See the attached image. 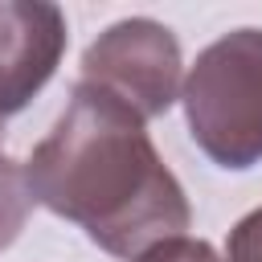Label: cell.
<instances>
[{
  "label": "cell",
  "instance_id": "cell-1",
  "mask_svg": "<svg viewBox=\"0 0 262 262\" xmlns=\"http://www.w3.org/2000/svg\"><path fill=\"white\" fill-rule=\"evenodd\" d=\"M33 205L74 221L98 250L135 262L192 221L184 184L156 151L147 123L115 94L78 82L49 135L29 151Z\"/></svg>",
  "mask_w": 262,
  "mask_h": 262
},
{
  "label": "cell",
  "instance_id": "cell-2",
  "mask_svg": "<svg viewBox=\"0 0 262 262\" xmlns=\"http://www.w3.org/2000/svg\"><path fill=\"white\" fill-rule=\"evenodd\" d=\"M184 119L192 143L225 172L262 164V29H233L188 66Z\"/></svg>",
  "mask_w": 262,
  "mask_h": 262
},
{
  "label": "cell",
  "instance_id": "cell-3",
  "mask_svg": "<svg viewBox=\"0 0 262 262\" xmlns=\"http://www.w3.org/2000/svg\"><path fill=\"white\" fill-rule=\"evenodd\" d=\"M180 70H184L180 41L168 25L151 16H123L86 45L78 82L115 94L147 123L168 115L172 102L180 98L184 90Z\"/></svg>",
  "mask_w": 262,
  "mask_h": 262
},
{
  "label": "cell",
  "instance_id": "cell-4",
  "mask_svg": "<svg viewBox=\"0 0 262 262\" xmlns=\"http://www.w3.org/2000/svg\"><path fill=\"white\" fill-rule=\"evenodd\" d=\"M66 12L49 0H0V115L25 111L66 57Z\"/></svg>",
  "mask_w": 262,
  "mask_h": 262
},
{
  "label": "cell",
  "instance_id": "cell-5",
  "mask_svg": "<svg viewBox=\"0 0 262 262\" xmlns=\"http://www.w3.org/2000/svg\"><path fill=\"white\" fill-rule=\"evenodd\" d=\"M33 213V192L25 180V164L4 156V115H0V254L20 237Z\"/></svg>",
  "mask_w": 262,
  "mask_h": 262
},
{
  "label": "cell",
  "instance_id": "cell-6",
  "mask_svg": "<svg viewBox=\"0 0 262 262\" xmlns=\"http://www.w3.org/2000/svg\"><path fill=\"white\" fill-rule=\"evenodd\" d=\"M135 262H225L205 237H188V233H180V237H168V242H160V246H151L147 254H139Z\"/></svg>",
  "mask_w": 262,
  "mask_h": 262
},
{
  "label": "cell",
  "instance_id": "cell-7",
  "mask_svg": "<svg viewBox=\"0 0 262 262\" xmlns=\"http://www.w3.org/2000/svg\"><path fill=\"white\" fill-rule=\"evenodd\" d=\"M225 262H262V205L250 209L225 242Z\"/></svg>",
  "mask_w": 262,
  "mask_h": 262
}]
</instances>
